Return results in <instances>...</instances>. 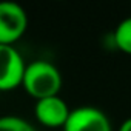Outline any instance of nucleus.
I'll use <instances>...</instances> for the list:
<instances>
[{"instance_id": "nucleus-8", "label": "nucleus", "mask_w": 131, "mask_h": 131, "mask_svg": "<svg viewBox=\"0 0 131 131\" xmlns=\"http://www.w3.org/2000/svg\"><path fill=\"white\" fill-rule=\"evenodd\" d=\"M119 131H131V117H129V119H126V120L120 125Z\"/></svg>"}, {"instance_id": "nucleus-9", "label": "nucleus", "mask_w": 131, "mask_h": 131, "mask_svg": "<svg viewBox=\"0 0 131 131\" xmlns=\"http://www.w3.org/2000/svg\"><path fill=\"white\" fill-rule=\"evenodd\" d=\"M62 131H63V129H62Z\"/></svg>"}, {"instance_id": "nucleus-1", "label": "nucleus", "mask_w": 131, "mask_h": 131, "mask_svg": "<svg viewBox=\"0 0 131 131\" xmlns=\"http://www.w3.org/2000/svg\"><path fill=\"white\" fill-rule=\"evenodd\" d=\"M22 86L31 97L37 100L59 96L62 88V74L51 62L34 60L26 65Z\"/></svg>"}, {"instance_id": "nucleus-4", "label": "nucleus", "mask_w": 131, "mask_h": 131, "mask_svg": "<svg viewBox=\"0 0 131 131\" xmlns=\"http://www.w3.org/2000/svg\"><path fill=\"white\" fill-rule=\"evenodd\" d=\"M63 131H113V128L103 111L94 106H80L71 110Z\"/></svg>"}, {"instance_id": "nucleus-7", "label": "nucleus", "mask_w": 131, "mask_h": 131, "mask_svg": "<svg viewBox=\"0 0 131 131\" xmlns=\"http://www.w3.org/2000/svg\"><path fill=\"white\" fill-rule=\"evenodd\" d=\"M0 131H36L34 126L17 116H2L0 117Z\"/></svg>"}, {"instance_id": "nucleus-5", "label": "nucleus", "mask_w": 131, "mask_h": 131, "mask_svg": "<svg viewBox=\"0 0 131 131\" xmlns=\"http://www.w3.org/2000/svg\"><path fill=\"white\" fill-rule=\"evenodd\" d=\"M70 106L60 96L40 99L34 106L36 119L48 128H63L70 117Z\"/></svg>"}, {"instance_id": "nucleus-2", "label": "nucleus", "mask_w": 131, "mask_h": 131, "mask_svg": "<svg viewBox=\"0 0 131 131\" xmlns=\"http://www.w3.org/2000/svg\"><path fill=\"white\" fill-rule=\"evenodd\" d=\"M28 16L14 2H0V45H13L25 34Z\"/></svg>"}, {"instance_id": "nucleus-6", "label": "nucleus", "mask_w": 131, "mask_h": 131, "mask_svg": "<svg viewBox=\"0 0 131 131\" xmlns=\"http://www.w3.org/2000/svg\"><path fill=\"white\" fill-rule=\"evenodd\" d=\"M116 46L125 54H131V17L123 19L114 31Z\"/></svg>"}, {"instance_id": "nucleus-3", "label": "nucleus", "mask_w": 131, "mask_h": 131, "mask_svg": "<svg viewBox=\"0 0 131 131\" xmlns=\"http://www.w3.org/2000/svg\"><path fill=\"white\" fill-rule=\"evenodd\" d=\"M26 65L13 45H0V91H11L22 85Z\"/></svg>"}]
</instances>
